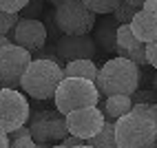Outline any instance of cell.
<instances>
[{
  "label": "cell",
  "instance_id": "38",
  "mask_svg": "<svg viewBox=\"0 0 157 148\" xmlns=\"http://www.w3.org/2000/svg\"><path fill=\"white\" fill-rule=\"evenodd\" d=\"M146 148H157V146H155V144H153V146H146Z\"/></svg>",
  "mask_w": 157,
  "mask_h": 148
},
{
  "label": "cell",
  "instance_id": "32",
  "mask_svg": "<svg viewBox=\"0 0 157 148\" xmlns=\"http://www.w3.org/2000/svg\"><path fill=\"white\" fill-rule=\"evenodd\" d=\"M9 42H11V40H9L7 36H0V49H2L5 44H9Z\"/></svg>",
  "mask_w": 157,
  "mask_h": 148
},
{
  "label": "cell",
  "instance_id": "39",
  "mask_svg": "<svg viewBox=\"0 0 157 148\" xmlns=\"http://www.w3.org/2000/svg\"><path fill=\"white\" fill-rule=\"evenodd\" d=\"M155 146H157V135H155Z\"/></svg>",
  "mask_w": 157,
  "mask_h": 148
},
{
  "label": "cell",
  "instance_id": "1",
  "mask_svg": "<svg viewBox=\"0 0 157 148\" xmlns=\"http://www.w3.org/2000/svg\"><path fill=\"white\" fill-rule=\"evenodd\" d=\"M140 66L126 58H111L98 69L95 86L100 95H133L140 91Z\"/></svg>",
  "mask_w": 157,
  "mask_h": 148
},
{
  "label": "cell",
  "instance_id": "12",
  "mask_svg": "<svg viewBox=\"0 0 157 148\" xmlns=\"http://www.w3.org/2000/svg\"><path fill=\"white\" fill-rule=\"evenodd\" d=\"M131 31L135 33L140 42H153L157 40V13H148V11H140L135 13V18L131 20Z\"/></svg>",
  "mask_w": 157,
  "mask_h": 148
},
{
  "label": "cell",
  "instance_id": "20",
  "mask_svg": "<svg viewBox=\"0 0 157 148\" xmlns=\"http://www.w3.org/2000/svg\"><path fill=\"white\" fill-rule=\"evenodd\" d=\"M20 20L18 13H7V11H0V36H9V31L16 27V22Z\"/></svg>",
  "mask_w": 157,
  "mask_h": 148
},
{
  "label": "cell",
  "instance_id": "36",
  "mask_svg": "<svg viewBox=\"0 0 157 148\" xmlns=\"http://www.w3.org/2000/svg\"><path fill=\"white\" fill-rule=\"evenodd\" d=\"M75 148H93V146H89V144L84 142V144H80V146H75Z\"/></svg>",
  "mask_w": 157,
  "mask_h": 148
},
{
  "label": "cell",
  "instance_id": "4",
  "mask_svg": "<svg viewBox=\"0 0 157 148\" xmlns=\"http://www.w3.org/2000/svg\"><path fill=\"white\" fill-rule=\"evenodd\" d=\"M53 100H56V111L62 115H69L71 111L82 106H98L102 95L95 82L82 78H64L58 84Z\"/></svg>",
  "mask_w": 157,
  "mask_h": 148
},
{
  "label": "cell",
  "instance_id": "3",
  "mask_svg": "<svg viewBox=\"0 0 157 148\" xmlns=\"http://www.w3.org/2000/svg\"><path fill=\"white\" fill-rule=\"evenodd\" d=\"M157 122L151 113H133L115 120V142L117 148H146L155 144Z\"/></svg>",
  "mask_w": 157,
  "mask_h": 148
},
{
  "label": "cell",
  "instance_id": "25",
  "mask_svg": "<svg viewBox=\"0 0 157 148\" xmlns=\"http://www.w3.org/2000/svg\"><path fill=\"white\" fill-rule=\"evenodd\" d=\"M9 148H38V144L33 142V137L27 135V137H16V139L9 142Z\"/></svg>",
  "mask_w": 157,
  "mask_h": 148
},
{
  "label": "cell",
  "instance_id": "23",
  "mask_svg": "<svg viewBox=\"0 0 157 148\" xmlns=\"http://www.w3.org/2000/svg\"><path fill=\"white\" fill-rule=\"evenodd\" d=\"M126 60H131L133 64H137V66H146L148 64V60H146V49H144V42L137 47V49H133L131 53L126 55Z\"/></svg>",
  "mask_w": 157,
  "mask_h": 148
},
{
  "label": "cell",
  "instance_id": "11",
  "mask_svg": "<svg viewBox=\"0 0 157 148\" xmlns=\"http://www.w3.org/2000/svg\"><path fill=\"white\" fill-rule=\"evenodd\" d=\"M53 51H56L58 60H62L67 64V62H73V60H93L98 47L93 42L91 33H86V36H64L62 33L56 40Z\"/></svg>",
  "mask_w": 157,
  "mask_h": 148
},
{
  "label": "cell",
  "instance_id": "13",
  "mask_svg": "<svg viewBox=\"0 0 157 148\" xmlns=\"http://www.w3.org/2000/svg\"><path fill=\"white\" fill-rule=\"evenodd\" d=\"M115 33H117V22L115 18H106L95 27V33H93V42L95 47H100L106 53H115Z\"/></svg>",
  "mask_w": 157,
  "mask_h": 148
},
{
  "label": "cell",
  "instance_id": "10",
  "mask_svg": "<svg viewBox=\"0 0 157 148\" xmlns=\"http://www.w3.org/2000/svg\"><path fill=\"white\" fill-rule=\"evenodd\" d=\"M47 36H49V31H47L44 22H40L38 18H20L16 27L9 31L7 38L13 44L27 49L31 53V51H40L47 47Z\"/></svg>",
  "mask_w": 157,
  "mask_h": 148
},
{
  "label": "cell",
  "instance_id": "34",
  "mask_svg": "<svg viewBox=\"0 0 157 148\" xmlns=\"http://www.w3.org/2000/svg\"><path fill=\"white\" fill-rule=\"evenodd\" d=\"M36 144H38V142H36ZM49 146H51V144H44V142H40V144H38V148H49Z\"/></svg>",
  "mask_w": 157,
  "mask_h": 148
},
{
  "label": "cell",
  "instance_id": "14",
  "mask_svg": "<svg viewBox=\"0 0 157 148\" xmlns=\"http://www.w3.org/2000/svg\"><path fill=\"white\" fill-rule=\"evenodd\" d=\"M64 78H82V80H91L95 82L98 78V64L93 60H73V62H67L64 66Z\"/></svg>",
  "mask_w": 157,
  "mask_h": 148
},
{
  "label": "cell",
  "instance_id": "27",
  "mask_svg": "<svg viewBox=\"0 0 157 148\" xmlns=\"http://www.w3.org/2000/svg\"><path fill=\"white\" fill-rule=\"evenodd\" d=\"M62 144H64L67 148H75V146H80V144H84V142L78 139V137H73V135H67L64 139H62Z\"/></svg>",
  "mask_w": 157,
  "mask_h": 148
},
{
  "label": "cell",
  "instance_id": "33",
  "mask_svg": "<svg viewBox=\"0 0 157 148\" xmlns=\"http://www.w3.org/2000/svg\"><path fill=\"white\" fill-rule=\"evenodd\" d=\"M49 148H67V146H64V144H62V142H58V144H51Z\"/></svg>",
  "mask_w": 157,
  "mask_h": 148
},
{
  "label": "cell",
  "instance_id": "30",
  "mask_svg": "<svg viewBox=\"0 0 157 148\" xmlns=\"http://www.w3.org/2000/svg\"><path fill=\"white\" fill-rule=\"evenodd\" d=\"M126 5H133L135 9H142V5H144V0H124Z\"/></svg>",
  "mask_w": 157,
  "mask_h": 148
},
{
  "label": "cell",
  "instance_id": "2",
  "mask_svg": "<svg viewBox=\"0 0 157 148\" xmlns=\"http://www.w3.org/2000/svg\"><path fill=\"white\" fill-rule=\"evenodd\" d=\"M64 80V71L58 60L51 58H33L22 73L20 89L33 100H53L58 84Z\"/></svg>",
  "mask_w": 157,
  "mask_h": 148
},
{
  "label": "cell",
  "instance_id": "24",
  "mask_svg": "<svg viewBox=\"0 0 157 148\" xmlns=\"http://www.w3.org/2000/svg\"><path fill=\"white\" fill-rule=\"evenodd\" d=\"M131 100H133V104H155L157 102V93H151V91H135L133 95H131Z\"/></svg>",
  "mask_w": 157,
  "mask_h": 148
},
{
  "label": "cell",
  "instance_id": "37",
  "mask_svg": "<svg viewBox=\"0 0 157 148\" xmlns=\"http://www.w3.org/2000/svg\"><path fill=\"white\" fill-rule=\"evenodd\" d=\"M155 89H157V73H155Z\"/></svg>",
  "mask_w": 157,
  "mask_h": 148
},
{
  "label": "cell",
  "instance_id": "31",
  "mask_svg": "<svg viewBox=\"0 0 157 148\" xmlns=\"http://www.w3.org/2000/svg\"><path fill=\"white\" fill-rule=\"evenodd\" d=\"M151 115H153V120L157 122V102H155V104H151Z\"/></svg>",
  "mask_w": 157,
  "mask_h": 148
},
{
  "label": "cell",
  "instance_id": "29",
  "mask_svg": "<svg viewBox=\"0 0 157 148\" xmlns=\"http://www.w3.org/2000/svg\"><path fill=\"white\" fill-rule=\"evenodd\" d=\"M0 148H9V135L0 131Z\"/></svg>",
  "mask_w": 157,
  "mask_h": 148
},
{
  "label": "cell",
  "instance_id": "19",
  "mask_svg": "<svg viewBox=\"0 0 157 148\" xmlns=\"http://www.w3.org/2000/svg\"><path fill=\"white\" fill-rule=\"evenodd\" d=\"M140 9H135L133 5H126L122 0V2L115 7V11H113V18H115V22H120V25H131V20L135 18V13H137Z\"/></svg>",
  "mask_w": 157,
  "mask_h": 148
},
{
  "label": "cell",
  "instance_id": "21",
  "mask_svg": "<svg viewBox=\"0 0 157 148\" xmlns=\"http://www.w3.org/2000/svg\"><path fill=\"white\" fill-rule=\"evenodd\" d=\"M40 13H42V0H29L18 16L20 18H38Z\"/></svg>",
  "mask_w": 157,
  "mask_h": 148
},
{
  "label": "cell",
  "instance_id": "5",
  "mask_svg": "<svg viewBox=\"0 0 157 148\" xmlns=\"http://www.w3.org/2000/svg\"><path fill=\"white\" fill-rule=\"evenodd\" d=\"M56 27L64 36H86L95 27L98 18L82 0H64L53 11Z\"/></svg>",
  "mask_w": 157,
  "mask_h": 148
},
{
  "label": "cell",
  "instance_id": "22",
  "mask_svg": "<svg viewBox=\"0 0 157 148\" xmlns=\"http://www.w3.org/2000/svg\"><path fill=\"white\" fill-rule=\"evenodd\" d=\"M29 0H0V11H7V13H20L25 9V5Z\"/></svg>",
  "mask_w": 157,
  "mask_h": 148
},
{
  "label": "cell",
  "instance_id": "7",
  "mask_svg": "<svg viewBox=\"0 0 157 148\" xmlns=\"http://www.w3.org/2000/svg\"><path fill=\"white\" fill-rule=\"evenodd\" d=\"M31 106L18 89H0V131L11 133L29 122Z\"/></svg>",
  "mask_w": 157,
  "mask_h": 148
},
{
  "label": "cell",
  "instance_id": "15",
  "mask_svg": "<svg viewBox=\"0 0 157 148\" xmlns=\"http://www.w3.org/2000/svg\"><path fill=\"white\" fill-rule=\"evenodd\" d=\"M133 108V100L131 95H109L106 100H104V117L106 120H117L122 115H126L128 111Z\"/></svg>",
  "mask_w": 157,
  "mask_h": 148
},
{
  "label": "cell",
  "instance_id": "16",
  "mask_svg": "<svg viewBox=\"0 0 157 148\" xmlns=\"http://www.w3.org/2000/svg\"><path fill=\"white\" fill-rule=\"evenodd\" d=\"M142 42L135 38L128 25H117V33H115V53L117 58H126L133 49H137Z\"/></svg>",
  "mask_w": 157,
  "mask_h": 148
},
{
  "label": "cell",
  "instance_id": "17",
  "mask_svg": "<svg viewBox=\"0 0 157 148\" xmlns=\"http://www.w3.org/2000/svg\"><path fill=\"white\" fill-rule=\"evenodd\" d=\"M86 144L93 146V148H117V142H115V122L113 120H104L100 133L93 135Z\"/></svg>",
  "mask_w": 157,
  "mask_h": 148
},
{
  "label": "cell",
  "instance_id": "18",
  "mask_svg": "<svg viewBox=\"0 0 157 148\" xmlns=\"http://www.w3.org/2000/svg\"><path fill=\"white\" fill-rule=\"evenodd\" d=\"M93 13H100V16H109V13H113L115 11V7H117L122 0H82Z\"/></svg>",
  "mask_w": 157,
  "mask_h": 148
},
{
  "label": "cell",
  "instance_id": "6",
  "mask_svg": "<svg viewBox=\"0 0 157 148\" xmlns=\"http://www.w3.org/2000/svg\"><path fill=\"white\" fill-rule=\"evenodd\" d=\"M29 131L33 142H44V144H56L62 142L69 135L64 115L58 113L56 108H40L29 115Z\"/></svg>",
  "mask_w": 157,
  "mask_h": 148
},
{
  "label": "cell",
  "instance_id": "35",
  "mask_svg": "<svg viewBox=\"0 0 157 148\" xmlns=\"http://www.w3.org/2000/svg\"><path fill=\"white\" fill-rule=\"evenodd\" d=\"M49 2H51V5H56V7H58L60 2H64V0H49Z\"/></svg>",
  "mask_w": 157,
  "mask_h": 148
},
{
  "label": "cell",
  "instance_id": "8",
  "mask_svg": "<svg viewBox=\"0 0 157 148\" xmlns=\"http://www.w3.org/2000/svg\"><path fill=\"white\" fill-rule=\"evenodd\" d=\"M33 60L27 49L9 42L0 49V89H18L22 73Z\"/></svg>",
  "mask_w": 157,
  "mask_h": 148
},
{
  "label": "cell",
  "instance_id": "26",
  "mask_svg": "<svg viewBox=\"0 0 157 148\" xmlns=\"http://www.w3.org/2000/svg\"><path fill=\"white\" fill-rule=\"evenodd\" d=\"M144 49H146V60H148V64L157 69V40H153V42H146V44H144Z\"/></svg>",
  "mask_w": 157,
  "mask_h": 148
},
{
  "label": "cell",
  "instance_id": "28",
  "mask_svg": "<svg viewBox=\"0 0 157 148\" xmlns=\"http://www.w3.org/2000/svg\"><path fill=\"white\" fill-rule=\"evenodd\" d=\"M142 11L157 13V0H144V5H142Z\"/></svg>",
  "mask_w": 157,
  "mask_h": 148
},
{
  "label": "cell",
  "instance_id": "9",
  "mask_svg": "<svg viewBox=\"0 0 157 148\" xmlns=\"http://www.w3.org/2000/svg\"><path fill=\"white\" fill-rule=\"evenodd\" d=\"M64 120H67L69 135L78 137L82 142H89L93 135L100 133L106 117H104V113L98 106H82V108H75L69 115H64Z\"/></svg>",
  "mask_w": 157,
  "mask_h": 148
}]
</instances>
